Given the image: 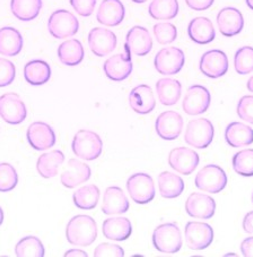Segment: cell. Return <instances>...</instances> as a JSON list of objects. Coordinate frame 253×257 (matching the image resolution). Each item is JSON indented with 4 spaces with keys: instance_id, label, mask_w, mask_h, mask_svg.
I'll use <instances>...</instances> for the list:
<instances>
[{
    "instance_id": "6da1fadb",
    "label": "cell",
    "mask_w": 253,
    "mask_h": 257,
    "mask_svg": "<svg viewBox=\"0 0 253 257\" xmlns=\"http://www.w3.org/2000/svg\"><path fill=\"white\" fill-rule=\"evenodd\" d=\"M66 238L70 245L87 247L97 238V225L88 215H76L69 221L66 228Z\"/></svg>"
},
{
    "instance_id": "7a4b0ae2",
    "label": "cell",
    "mask_w": 253,
    "mask_h": 257,
    "mask_svg": "<svg viewBox=\"0 0 253 257\" xmlns=\"http://www.w3.org/2000/svg\"><path fill=\"white\" fill-rule=\"evenodd\" d=\"M72 149L75 156L83 160L93 161L99 158L103 150V142L99 134L93 131H78L74 136Z\"/></svg>"
},
{
    "instance_id": "3957f363",
    "label": "cell",
    "mask_w": 253,
    "mask_h": 257,
    "mask_svg": "<svg viewBox=\"0 0 253 257\" xmlns=\"http://www.w3.org/2000/svg\"><path fill=\"white\" fill-rule=\"evenodd\" d=\"M153 245L163 254H176L182 248L181 230L176 223L158 225L153 232Z\"/></svg>"
},
{
    "instance_id": "277c9868",
    "label": "cell",
    "mask_w": 253,
    "mask_h": 257,
    "mask_svg": "<svg viewBox=\"0 0 253 257\" xmlns=\"http://www.w3.org/2000/svg\"><path fill=\"white\" fill-rule=\"evenodd\" d=\"M228 178L223 168L217 165H207L198 172L194 179L197 188L210 194H218L227 186Z\"/></svg>"
},
{
    "instance_id": "5b68a950",
    "label": "cell",
    "mask_w": 253,
    "mask_h": 257,
    "mask_svg": "<svg viewBox=\"0 0 253 257\" xmlns=\"http://www.w3.org/2000/svg\"><path fill=\"white\" fill-rule=\"evenodd\" d=\"M48 30L56 39L74 37L79 30V22L69 11L58 10L49 17Z\"/></svg>"
},
{
    "instance_id": "8992f818",
    "label": "cell",
    "mask_w": 253,
    "mask_h": 257,
    "mask_svg": "<svg viewBox=\"0 0 253 257\" xmlns=\"http://www.w3.org/2000/svg\"><path fill=\"white\" fill-rule=\"evenodd\" d=\"M215 135L214 125L205 118L194 119L188 123L184 140L186 144L196 149H206L211 144Z\"/></svg>"
},
{
    "instance_id": "52a82bcc",
    "label": "cell",
    "mask_w": 253,
    "mask_h": 257,
    "mask_svg": "<svg viewBox=\"0 0 253 257\" xmlns=\"http://www.w3.org/2000/svg\"><path fill=\"white\" fill-rule=\"evenodd\" d=\"M185 56L183 50L176 47H167L159 50L155 56L154 65L162 75H175L184 67Z\"/></svg>"
},
{
    "instance_id": "ba28073f",
    "label": "cell",
    "mask_w": 253,
    "mask_h": 257,
    "mask_svg": "<svg viewBox=\"0 0 253 257\" xmlns=\"http://www.w3.org/2000/svg\"><path fill=\"white\" fill-rule=\"evenodd\" d=\"M127 189L134 202L138 204H147L155 197L154 180L145 172L132 175L127 181Z\"/></svg>"
},
{
    "instance_id": "9c48e42d",
    "label": "cell",
    "mask_w": 253,
    "mask_h": 257,
    "mask_svg": "<svg viewBox=\"0 0 253 257\" xmlns=\"http://www.w3.org/2000/svg\"><path fill=\"white\" fill-rule=\"evenodd\" d=\"M211 95L205 86L193 85L188 88L182 103L183 111L189 116L205 113L210 107Z\"/></svg>"
},
{
    "instance_id": "30bf717a",
    "label": "cell",
    "mask_w": 253,
    "mask_h": 257,
    "mask_svg": "<svg viewBox=\"0 0 253 257\" xmlns=\"http://www.w3.org/2000/svg\"><path fill=\"white\" fill-rule=\"evenodd\" d=\"M26 107L15 93L0 96V118L10 125H20L26 119Z\"/></svg>"
},
{
    "instance_id": "8fae6325",
    "label": "cell",
    "mask_w": 253,
    "mask_h": 257,
    "mask_svg": "<svg viewBox=\"0 0 253 257\" xmlns=\"http://www.w3.org/2000/svg\"><path fill=\"white\" fill-rule=\"evenodd\" d=\"M184 232L186 246L192 250L206 249L214 240V230L208 223L188 222Z\"/></svg>"
},
{
    "instance_id": "7c38bea8",
    "label": "cell",
    "mask_w": 253,
    "mask_h": 257,
    "mask_svg": "<svg viewBox=\"0 0 253 257\" xmlns=\"http://www.w3.org/2000/svg\"><path fill=\"white\" fill-rule=\"evenodd\" d=\"M199 67L205 76L209 78H219L228 72V58L224 51L214 49V50H209L202 55Z\"/></svg>"
},
{
    "instance_id": "4fadbf2b",
    "label": "cell",
    "mask_w": 253,
    "mask_h": 257,
    "mask_svg": "<svg viewBox=\"0 0 253 257\" xmlns=\"http://www.w3.org/2000/svg\"><path fill=\"white\" fill-rule=\"evenodd\" d=\"M199 162L200 158L196 151L183 146L173 149L168 156V165L176 172L184 176L191 175L197 169Z\"/></svg>"
},
{
    "instance_id": "5bb4252c",
    "label": "cell",
    "mask_w": 253,
    "mask_h": 257,
    "mask_svg": "<svg viewBox=\"0 0 253 257\" xmlns=\"http://www.w3.org/2000/svg\"><path fill=\"white\" fill-rule=\"evenodd\" d=\"M88 46L95 56H108L117 47V35L111 30L94 28L88 33Z\"/></svg>"
},
{
    "instance_id": "9a60e30c",
    "label": "cell",
    "mask_w": 253,
    "mask_h": 257,
    "mask_svg": "<svg viewBox=\"0 0 253 257\" xmlns=\"http://www.w3.org/2000/svg\"><path fill=\"white\" fill-rule=\"evenodd\" d=\"M183 118L175 111H165L159 114L155 122L157 135L163 140L173 141L180 136L183 130Z\"/></svg>"
},
{
    "instance_id": "2e32d148",
    "label": "cell",
    "mask_w": 253,
    "mask_h": 257,
    "mask_svg": "<svg viewBox=\"0 0 253 257\" xmlns=\"http://www.w3.org/2000/svg\"><path fill=\"white\" fill-rule=\"evenodd\" d=\"M185 211L190 216L196 219H211L215 215V199L206 194L192 193L186 199Z\"/></svg>"
},
{
    "instance_id": "e0dca14e",
    "label": "cell",
    "mask_w": 253,
    "mask_h": 257,
    "mask_svg": "<svg viewBox=\"0 0 253 257\" xmlns=\"http://www.w3.org/2000/svg\"><path fill=\"white\" fill-rule=\"evenodd\" d=\"M29 144L38 151H44L52 148L56 143V134L47 123L37 121L31 123L26 132Z\"/></svg>"
},
{
    "instance_id": "ac0fdd59",
    "label": "cell",
    "mask_w": 253,
    "mask_h": 257,
    "mask_svg": "<svg viewBox=\"0 0 253 257\" xmlns=\"http://www.w3.org/2000/svg\"><path fill=\"white\" fill-rule=\"evenodd\" d=\"M128 54H118L105 61L103 69L108 78L114 82H122L128 78L132 73L134 65L130 58V52L127 51Z\"/></svg>"
},
{
    "instance_id": "d6986e66",
    "label": "cell",
    "mask_w": 253,
    "mask_h": 257,
    "mask_svg": "<svg viewBox=\"0 0 253 257\" xmlns=\"http://www.w3.org/2000/svg\"><path fill=\"white\" fill-rule=\"evenodd\" d=\"M153 49V39L144 26H134L126 37V50L136 56L148 55Z\"/></svg>"
},
{
    "instance_id": "ffe728a7",
    "label": "cell",
    "mask_w": 253,
    "mask_h": 257,
    "mask_svg": "<svg viewBox=\"0 0 253 257\" xmlns=\"http://www.w3.org/2000/svg\"><path fill=\"white\" fill-rule=\"evenodd\" d=\"M217 24L220 33L225 37H234L242 32L244 28V17L242 13L235 7H225L217 15Z\"/></svg>"
},
{
    "instance_id": "44dd1931",
    "label": "cell",
    "mask_w": 253,
    "mask_h": 257,
    "mask_svg": "<svg viewBox=\"0 0 253 257\" xmlns=\"http://www.w3.org/2000/svg\"><path fill=\"white\" fill-rule=\"evenodd\" d=\"M91 175V168L86 163L79 161L77 159H70L67 167L61 174L60 181L65 187L75 188L90 179Z\"/></svg>"
},
{
    "instance_id": "7402d4cb",
    "label": "cell",
    "mask_w": 253,
    "mask_h": 257,
    "mask_svg": "<svg viewBox=\"0 0 253 257\" xmlns=\"http://www.w3.org/2000/svg\"><path fill=\"white\" fill-rule=\"evenodd\" d=\"M129 201L121 188L117 186H111L105 189L103 204H102V212L104 214H123L129 210Z\"/></svg>"
},
{
    "instance_id": "603a6c76",
    "label": "cell",
    "mask_w": 253,
    "mask_h": 257,
    "mask_svg": "<svg viewBox=\"0 0 253 257\" xmlns=\"http://www.w3.org/2000/svg\"><path fill=\"white\" fill-rule=\"evenodd\" d=\"M129 105L136 113L148 114L156 107L153 90L148 85H138L129 94Z\"/></svg>"
},
{
    "instance_id": "cb8c5ba5",
    "label": "cell",
    "mask_w": 253,
    "mask_h": 257,
    "mask_svg": "<svg viewBox=\"0 0 253 257\" xmlns=\"http://www.w3.org/2000/svg\"><path fill=\"white\" fill-rule=\"evenodd\" d=\"M126 10L120 0H103L97 11L96 19L105 26H117L124 19Z\"/></svg>"
},
{
    "instance_id": "d4e9b609",
    "label": "cell",
    "mask_w": 253,
    "mask_h": 257,
    "mask_svg": "<svg viewBox=\"0 0 253 257\" xmlns=\"http://www.w3.org/2000/svg\"><path fill=\"white\" fill-rule=\"evenodd\" d=\"M188 34L193 42L198 44H208L214 41L216 31L212 22L207 17L192 19L188 26Z\"/></svg>"
},
{
    "instance_id": "484cf974",
    "label": "cell",
    "mask_w": 253,
    "mask_h": 257,
    "mask_svg": "<svg viewBox=\"0 0 253 257\" xmlns=\"http://www.w3.org/2000/svg\"><path fill=\"white\" fill-rule=\"evenodd\" d=\"M102 231L110 240L124 241L131 236L132 224L127 218H110L103 222Z\"/></svg>"
},
{
    "instance_id": "4316f807",
    "label": "cell",
    "mask_w": 253,
    "mask_h": 257,
    "mask_svg": "<svg viewBox=\"0 0 253 257\" xmlns=\"http://www.w3.org/2000/svg\"><path fill=\"white\" fill-rule=\"evenodd\" d=\"M23 49V38L16 29L5 26L0 29V55L17 56Z\"/></svg>"
},
{
    "instance_id": "83f0119b",
    "label": "cell",
    "mask_w": 253,
    "mask_h": 257,
    "mask_svg": "<svg viewBox=\"0 0 253 257\" xmlns=\"http://www.w3.org/2000/svg\"><path fill=\"white\" fill-rule=\"evenodd\" d=\"M225 140L232 148H243L253 143V130L242 122H232L226 127Z\"/></svg>"
},
{
    "instance_id": "f1b7e54d",
    "label": "cell",
    "mask_w": 253,
    "mask_h": 257,
    "mask_svg": "<svg viewBox=\"0 0 253 257\" xmlns=\"http://www.w3.org/2000/svg\"><path fill=\"white\" fill-rule=\"evenodd\" d=\"M51 68L48 63L40 59L31 60L24 66V78L30 85L40 86L49 82Z\"/></svg>"
},
{
    "instance_id": "f546056e",
    "label": "cell",
    "mask_w": 253,
    "mask_h": 257,
    "mask_svg": "<svg viewBox=\"0 0 253 257\" xmlns=\"http://www.w3.org/2000/svg\"><path fill=\"white\" fill-rule=\"evenodd\" d=\"M65 161V154L60 150H53L51 152L43 153L39 157L37 170L43 178L49 179L57 176L58 168Z\"/></svg>"
},
{
    "instance_id": "4dcf8cb0",
    "label": "cell",
    "mask_w": 253,
    "mask_h": 257,
    "mask_svg": "<svg viewBox=\"0 0 253 257\" xmlns=\"http://www.w3.org/2000/svg\"><path fill=\"white\" fill-rule=\"evenodd\" d=\"M84 48L77 39H69L58 48V58L66 66H77L84 59Z\"/></svg>"
},
{
    "instance_id": "1f68e13d",
    "label": "cell",
    "mask_w": 253,
    "mask_h": 257,
    "mask_svg": "<svg viewBox=\"0 0 253 257\" xmlns=\"http://www.w3.org/2000/svg\"><path fill=\"white\" fill-rule=\"evenodd\" d=\"M156 92L159 102L166 107H171L180 100L182 85L177 79L161 78L156 83Z\"/></svg>"
},
{
    "instance_id": "d6a6232c",
    "label": "cell",
    "mask_w": 253,
    "mask_h": 257,
    "mask_svg": "<svg viewBox=\"0 0 253 257\" xmlns=\"http://www.w3.org/2000/svg\"><path fill=\"white\" fill-rule=\"evenodd\" d=\"M158 189L162 197L172 199L179 197L184 190V181L180 176L164 171L158 176Z\"/></svg>"
},
{
    "instance_id": "836d02e7",
    "label": "cell",
    "mask_w": 253,
    "mask_h": 257,
    "mask_svg": "<svg viewBox=\"0 0 253 257\" xmlns=\"http://www.w3.org/2000/svg\"><path fill=\"white\" fill-rule=\"evenodd\" d=\"M42 8V0H11V11L20 21L37 19Z\"/></svg>"
},
{
    "instance_id": "e575fe53",
    "label": "cell",
    "mask_w": 253,
    "mask_h": 257,
    "mask_svg": "<svg viewBox=\"0 0 253 257\" xmlns=\"http://www.w3.org/2000/svg\"><path fill=\"white\" fill-rule=\"evenodd\" d=\"M100 199V189L95 185H87L74 193V204L81 210L95 209Z\"/></svg>"
},
{
    "instance_id": "d590c367",
    "label": "cell",
    "mask_w": 253,
    "mask_h": 257,
    "mask_svg": "<svg viewBox=\"0 0 253 257\" xmlns=\"http://www.w3.org/2000/svg\"><path fill=\"white\" fill-rule=\"evenodd\" d=\"M149 15L154 20H172L179 13L177 0H153L148 7Z\"/></svg>"
},
{
    "instance_id": "8d00e7d4",
    "label": "cell",
    "mask_w": 253,
    "mask_h": 257,
    "mask_svg": "<svg viewBox=\"0 0 253 257\" xmlns=\"http://www.w3.org/2000/svg\"><path fill=\"white\" fill-rule=\"evenodd\" d=\"M17 257H43L44 247L41 240L34 236H28L17 242L15 246Z\"/></svg>"
},
{
    "instance_id": "74e56055",
    "label": "cell",
    "mask_w": 253,
    "mask_h": 257,
    "mask_svg": "<svg viewBox=\"0 0 253 257\" xmlns=\"http://www.w3.org/2000/svg\"><path fill=\"white\" fill-rule=\"evenodd\" d=\"M233 168L236 174L244 177L253 176V149L239 151L233 157Z\"/></svg>"
},
{
    "instance_id": "f35d334b",
    "label": "cell",
    "mask_w": 253,
    "mask_h": 257,
    "mask_svg": "<svg viewBox=\"0 0 253 257\" xmlns=\"http://www.w3.org/2000/svg\"><path fill=\"white\" fill-rule=\"evenodd\" d=\"M235 70L239 75H247L253 72V47L239 48L234 57Z\"/></svg>"
},
{
    "instance_id": "ab89813d",
    "label": "cell",
    "mask_w": 253,
    "mask_h": 257,
    "mask_svg": "<svg viewBox=\"0 0 253 257\" xmlns=\"http://www.w3.org/2000/svg\"><path fill=\"white\" fill-rule=\"evenodd\" d=\"M17 183H19V176L15 168L11 163H0V192H11L16 187Z\"/></svg>"
},
{
    "instance_id": "60d3db41",
    "label": "cell",
    "mask_w": 253,
    "mask_h": 257,
    "mask_svg": "<svg viewBox=\"0 0 253 257\" xmlns=\"http://www.w3.org/2000/svg\"><path fill=\"white\" fill-rule=\"evenodd\" d=\"M153 31L157 42L163 44V46L174 42L177 38L176 26L172 23H168V22L155 24Z\"/></svg>"
},
{
    "instance_id": "b9f144b4",
    "label": "cell",
    "mask_w": 253,
    "mask_h": 257,
    "mask_svg": "<svg viewBox=\"0 0 253 257\" xmlns=\"http://www.w3.org/2000/svg\"><path fill=\"white\" fill-rule=\"evenodd\" d=\"M16 68L12 61L0 58V87H6L14 82Z\"/></svg>"
},
{
    "instance_id": "7bdbcfd3",
    "label": "cell",
    "mask_w": 253,
    "mask_h": 257,
    "mask_svg": "<svg viewBox=\"0 0 253 257\" xmlns=\"http://www.w3.org/2000/svg\"><path fill=\"white\" fill-rule=\"evenodd\" d=\"M236 112L242 120L253 125V95H245L238 101Z\"/></svg>"
},
{
    "instance_id": "ee69618b",
    "label": "cell",
    "mask_w": 253,
    "mask_h": 257,
    "mask_svg": "<svg viewBox=\"0 0 253 257\" xmlns=\"http://www.w3.org/2000/svg\"><path fill=\"white\" fill-rule=\"evenodd\" d=\"M123 257L124 250L120 246L112 243H101L94 250V257Z\"/></svg>"
},
{
    "instance_id": "f6af8a7d",
    "label": "cell",
    "mask_w": 253,
    "mask_h": 257,
    "mask_svg": "<svg viewBox=\"0 0 253 257\" xmlns=\"http://www.w3.org/2000/svg\"><path fill=\"white\" fill-rule=\"evenodd\" d=\"M69 3L75 12L84 17L91 16L96 6V0H69Z\"/></svg>"
},
{
    "instance_id": "bcb514c9",
    "label": "cell",
    "mask_w": 253,
    "mask_h": 257,
    "mask_svg": "<svg viewBox=\"0 0 253 257\" xmlns=\"http://www.w3.org/2000/svg\"><path fill=\"white\" fill-rule=\"evenodd\" d=\"M214 2L215 0H185L186 5L194 11H206Z\"/></svg>"
},
{
    "instance_id": "7dc6e473",
    "label": "cell",
    "mask_w": 253,
    "mask_h": 257,
    "mask_svg": "<svg viewBox=\"0 0 253 257\" xmlns=\"http://www.w3.org/2000/svg\"><path fill=\"white\" fill-rule=\"evenodd\" d=\"M241 251L243 256L253 257V237L244 239L241 243Z\"/></svg>"
},
{
    "instance_id": "c3c4849f",
    "label": "cell",
    "mask_w": 253,
    "mask_h": 257,
    "mask_svg": "<svg viewBox=\"0 0 253 257\" xmlns=\"http://www.w3.org/2000/svg\"><path fill=\"white\" fill-rule=\"evenodd\" d=\"M243 229L246 233L253 234V211L248 212V213L244 216Z\"/></svg>"
},
{
    "instance_id": "681fc988",
    "label": "cell",
    "mask_w": 253,
    "mask_h": 257,
    "mask_svg": "<svg viewBox=\"0 0 253 257\" xmlns=\"http://www.w3.org/2000/svg\"><path fill=\"white\" fill-rule=\"evenodd\" d=\"M72 256H83V257H87V254L85 251L79 250V249H70L68 251H66L65 257H72Z\"/></svg>"
},
{
    "instance_id": "f907efd6",
    "label": "cell",
    "mask_w": 253,
    "mask_h": 257,
    "mask_svg": "<svg viewBox=\"0 0 253 257\" xmlns=\"http://www.w3.org/2000/svg\"><path fill=\"white\" fill-rule=\"evenodd\" d=\"M247 90L253 93V76L247 81Z\"/></svg>"
},
{
    "instance_id": "816d5d0a",
    "label": "cell",
    "mask_w": 253,
    "mask_h": 257,
    "mask_svg": "<svg viewBox=\"0 0 253 257\" xmlns=\"http://www.w3.org/2000/svg\"><path fill=\"white\" fill-rule=\"evenodd\" d=\"M3 222H4V212L2 210V207H0V225L3 224Z\"/></svg>"
},
{
    "instance_id": "f5cc1de1",
    "label": "cell",
    "mask_w": 253,
    "mask_h": 257,
    "mask_svg": "<svg viewBox=\"0 0 253 257\" xmlns=\"http://www.w3.org/2000/svg\"><path fill=\"white\" fill-rule=\"evenodd\" d=\"M245 3H246V5L253 11V0H245Z\"/></svg>"
},
{
    "instance_id": "db71d44e",
    "label": "cell",
    "mask_w": 253,
    "mask_h": 257,
    "mask_svg": "<svg viewBox=\"0 0 253 257\" xmlns=\"http://www.w3.org/2000/svg\"><path fill=\"white\" fill-rule=\"evenodd\" d=\"M132 2H134V3H137V4H141V3L147 2V0H132Z\"/></svg>"
},
{
    "instance_id": "11a10c76",
    "label": "cell",
    "mask_w": 253,
    "mask_h": 257,
    "mask_svg": "<svg viewBox=\"0 0 253 257\" xmlns=\"http://www.w3.org/2000/svg\"><path fill=\"white\" fill-rule=\"evenodd\" d=\"M252 202H253V194H252Z\"/></svg>"
}]
</instances>
